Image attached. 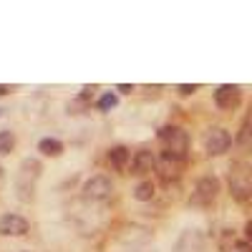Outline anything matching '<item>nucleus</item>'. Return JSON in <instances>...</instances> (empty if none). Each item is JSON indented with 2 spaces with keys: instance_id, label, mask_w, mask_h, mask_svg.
<instances>
[{
  "instance_id": "17",
  "label": "nucleus",
  "mask_w": 252,
  "mask_h": 252,
  "mask_svg": "<svg viewBox=\"0 0 252 252\" xmlns=\"http://www.w3.org/2000/svg\"><path fill=\"white\" fill-rule=\"evenodd\" d=\"M224 252H252V245L247 240H232L229 245H224Z\"/></svg>"
},
{
  "instance_id": "5",
  "label": "nucleus",
  "mask_w": 252,
  "mask_h": 252,
  "mask_svg": "<svg viewBox=\"0 0 252 252\" xmlns=\"http://www.w3.org/2000/svg\"><path fill=\"white\" fill-rule=\"evenodd\" d=\"M114 194V184L109 177H103V174H96L91 179H86V184H83V197L91 199V202H103V199H109Z\"/></svg>"
},
{
  "instance_id": "15",
  "label": "nucleus",
  "mask_w": 252,
  "mask_h": 252,
  "mask_svg": "<svg viewBox=\"0 0 252 252\" xmlns=\"http://www.w3.org/2000/svg\"><path fill=\"white\" fill-rule=\"evenodd\" d=\"M152 197H154V184L152 182H141L134 189V199H139V202H149Z\"/></svg>"
},
{
  "instance_id": "4",
  "label": "nucleus",
  "mask_w": 252,
  "mask_h": 252,
  "mask_svg": "<svg viewBox=\"0 0 252 252\" xmlns=\"http://www.w3.org/2000/svg\"><path fill=\"white\" fill-rule=\"evenodd\" d=\"M220 194V179L217 177H202L197 179L194 184V192H192V204H199V207H207L212 204Z\"/></svg>"
},
{
  "instance_id": "16",
  "label": "nucleus",
  "mask_w": 252,
  "mask_h": 252,
  "mask_svg": "<svg viewBox=\"0 0 252 252\" xmlns=\"http://www.w3.org/2000/svg\"><path fill=\"white\" fill-rule=\"evenodd\" d=\"M13 146H15L13 131H0V154H10Z\"/></svg>"
},
{
  "instance_id": "22",
  "label": "nucleus",
  "mask_w": 252,
  "mask_h": 252,
  "mask_svg": "<svg viewBox=\"0 0 252 252\" xmlns=\"http://www.w3.org/2000/svg\"><path fill=\"white\" fill-rule=\"evenodd\" d=\"M8 91H10V89H8V86H0V96H5V94H8Z\"/></svg>"
},
{
  "instance_id": "14",
  "label": "nucleus",
  "mask_w": 252,
  "mask_h": 252,
  "mask_svg": "<svg viewBox=\"0 0 252 252\" xmlns=\"http://www.w3.org/2000/svg\"><path fill=\"white\" fill-rule=\"evenodd\" d=\"M38 149L43 152L46 157H61L63 154V144L58 141V139H40V144H38Z\"/></svg>"
},
{
  "instance_id": "10",
  "label": "nucleus",
  "mask_w": 252,
  "mask_h": 252,
  "mask_svg": "<svg viewBox=\"0 0 252 252\" xmlns=\"http://www.w3.org/2000/svg\"><path fill=\"white\" fill-rule=\"evenodd\" d=\"M204 245V237L199 229H184L179 240L174 242V252H199Z\"/></svg>"
},
{
  "instance_id": "18",
  "label": "nucleus",
  "mask_w": 252,
  "mask_h": 252,
  "mask_svg": "<svg viewBox=\"0 0 252 252\" xmlns=\"http://www.w3.org/2000/svg\"><path fill=\"white\" fill-rule=\"evenodd\" d=\"M116 103H119L116 94H111V91H109V94H103V96H101L98 109H101V111H109V109H114V106H116Z\"/></svg>"
},
{
  "instance_id": "1",
  "label": "nucleus",
  "mask_w": 252,
  "mask_h": 252,
  "mask_svg": "<svg viewBox=\"0 0 252 252\" xmlns=\"http://www.w3.org/2000/svg\"><path fill=\"white\" fill-rule=\"evenodd\" d=\"M40 177V161L38 159H23L15 177V192L20 202H31L35 192V182Z\"/></svg>"
},
{
  "instance_id": "13",
  "label": "nucleus",
  "mask_w": 252,
  "mask_h": 252,
  "mask_svg": "<svg viewBox=\"0 0 252 252\" xmlns=\"http://www.w3.org/2000/svg\"><path fill=\"white\" fill-rule=\"evenodd\" d=\"M129 159H131V152L126 149V146H114V149H109V164L114 169H126Z\"/></svg>"
},
{
  "instance_id": "19",
  "label": "nucleus",
  "mask_w": 252,
  "mask_h": 252,
  "mask_svg": "<svg viewBox=\"0 0 252 252\" xmlns=\"http://www.w3.org/2000/svg\"><path fill=\"white\" fill-rule=\"evenodd\" d=\"M177 91H179V94H184V96H189V94H194V91H197V83H192V86L182 83V86H177Z\"/></svg>"
},
{
  "instance_id": "7",
  "label": "nucleus",
  "mask_w": 252,
  "mask_h": 252,
  "mask_svg": "<svg viewBox=\"0 0 252 252\" xmlns=\"http://www.w3.org/2000/svg\"><path fill=\"white\" fill-rule=\"evenodd\" d=\"M240 98H242V89L235 86V83H222V86L215 89V103L220 109H224V111L235 109L240 103Z\"/></svg>"
},
{
  "instance_id": "23",
  "label": "nucleus",
  "mask_w": 252,
  "mask_h": 252,
  "mask_svg": "<svg viewBox=\"0 0 252 252\" xmlns=\"http://www.w3.org/2000/svg\"><path fill=\"white\" fill-rule=\"evenodd\" d=\"M0 172H3V166H0Z\"/></svg>"
},
{
  "instance_id": "9",
  "label": "nucleus",
  "mask_w": 252,
  "mask_h": 252,
  "mask_svg": "<svg viewBox=\"0 0 252 252\" xmlns=\"http://www.w3.org/2000/svg\"><path fill=\"white\" fill-rule=\"evenodd\" d=\"M154 169H157V157H154V152L139 149V152L134 154V159H131V174L144 177V174H149V172H154Z\"/></svg>"
},
{
  "instance_id": "2",
  "label": "nucleus",
  "mask_w": 252,
  "mask_h": 252,
  "mask_svg": "<svg viewBox=\"0 0 252 252\" xmlns=\"http://www.w3.org/2000/svg\"><path fill=\"white\" fill-rule=\"evenodd\" d=\"M159 139L164 144V154L166 157L184 161L187 149H189V139H187V134L179 129V126H164V129H159Z\"/></svg>"
},
{
  "instance_id": "11",
  "label": "nucleus",
  "mask_w": 252,
  "mask_h": 252,
  "mask_svg": "<svg viewBox=\"0 0 252 252\" xmlns=\"http://www.w3.org/2000/svg\"><path fill=\"white\" fill-rule=\"evenodd\" d=\"M237 146L242 152H252V103H250V109L240 124V131H237Z\"/></svg>"
},
{
  "instance_id": "21",
  "label": "nucleus",
  "mask_w": 252,
  "mask_h": 252,
  "mask_svg": "<svg viewBox=\"0 0 252 252\" xmlns=\"http://www.w3.org/2000/svg\"><path fill=\"white\" fill-rule=\"evenodd\" d=\"M116 89H119L121 94H131V91H134V86H124V83H121V86H116Z\"/></svg>"
},
{
  "instance_id": "12",
  "label": "nucleus",
  "mask_w": 252,
  "mask_h": 252,
  "mask_svg": "<svg viewBox=\"0 0 252 252\" xmlns=\"http://www.w3.org/2000/svg\"><path fill=\"white\" fill-rule=\"evenodd\" d=\"M157 172L161 174V179H177L179 177V172H182V161L179 159H172V157H166V154H161L159 159H157Z\"/></svg>"
},
{
  "instance_id": "6",
  "label": "nucleus",
  "mask_w": 252,
  "mask_h": 252,
  "mask_svg": "<svg viewBox=\"0 0 252 252\" xmlns=\"http://www.w3.org/2000/svg\"><path fill=\"white\" fill-rule=\"evenodd\" d=\"M229 146H232V136H229L227 129H222V126H212L207 134H204V149L207 154H212V157H220L224 154Z\"/></svg>"
},
{
  "instance_id": "3",
  "label": "nucleus",
  "mask_w": 252,
  "mask_h": 252,
  "mask_svg": "<svg viewBox=\"0 0 252 252\" xmlns=\"http://www.w3.org/2000/svg\"><path fill=\"white\" fill-rule=\"evenodd\" d=\"M229 192L237 202L252 199V166L232 164V169H229Z\"/></svg>"
},
{
  "instance_id": "8",
  "label": "nucleus",
  "mask_w": 252,
  "mask_h": 252,
  "mask_svg": "<svg viewBox=\"0 0 252 252\" xmlns=\"http://www.w3.org/2000/svg\"><path fill=\"white\" fill-rule=\"evenodd\" d=\"M0 235H5V237L28 235V220H23L20 215H3L0 217Z\"/></svg>"
},
{
  "instance_id": "20",
  "label": "nucleus",
  "mask_w": 252,
  "mask_h": 252,
  "mask_svg": "<svg viewBox=\"0 0 252 252\" xmlns=\"http://www.w3.org/2000/svg\"><path fill=\"white\" fill-rule=\"evenodd\" d=\"M245 235H247V242L252 245V220H250V222L245 224Z\"/></svg>"
}]
</instances>
